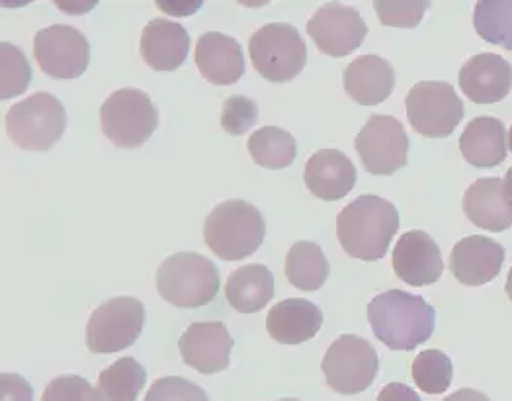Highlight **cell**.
Instances as JSON below:
<instances>
[{
  "instance_id": "obj_1",
  "label": "cell",
  "mask_w": 512,
  "mask_h": 401,
  "mask_svg": "<svg viewBox=\"0 0 512 401\" xmlns=\"http://www.w3.org/2000/svg\"><path fill=\"white\" fill-rule=\"evenodd\" d=\"M368 321L387 349L415 351L432 337L436 313L421 296L389 290L368 304Z\"/></svg>"
},
{
  "instance_id": "obj_2",
  "label": "cell",
  "mask_w": 512,
  "mask_h": 401,
  "mask_svg": "<svg viewBox=\"0 0 512 401\" xmlns=\"http://www.w3.org/2000/svg\"><path fill=\"white\" fill-rule=\"evenodd\" d=\"M397 229V208L374 194L356 198L337 218V237L344 253L366 263L384 259Z\"/></svg>"
},
{
  "instance_id": "obj_3",
  "label": "cell",
  "mask_w": 512,
  "mask_h": 401,
  "mask_svg": "<svg viewBox=\"0 0 512 401\" xmlns=\"http://www.w3.org/2000/svg\"><path fill=\"white\" fill-rule=\"evenodd\" d=\"M266 235L260 210L245 200H227L215 206L204 225V241L215 257L243 261L258 251Z\"/></svg>"
},
{
  "instance_id": "obj_4",
  "label": "cell",
  "mask_w": 512,
  "mask_h": 401,
  "mask_svg": "<svg viewBox=\"0 0 512 401\" xmlns=\"http://www.w3.org/2000/svg\"><path fill=\"white\" fill-rule=\"evenodd\" d=\"M221 286L219 270L198 253H176L157 270V290L174 308L194 310L214 302Z\"/></svg>"
},
{
  "instance_id": "obj_5",
  "label": "cell",
  "mask_w": 512,
  "mask_h": 401,
  "mask_svg": "<svg viewBox=\"0 0 512 401\" xmlns=\"http://www.w3.org/2000/svg\"><path fill=\"white\" fill-rule=\"evenodd\" d=\"M4 126L20 149L49 151L67 130V112L53 94L36 92L6 112Z\"/></svg>"
},
{
  "instance_id": "obj_6",
  "label": "cell",
  "mask_w": 512,
  "mask_h": 401,
  "mask_svg": "<svg viewBox=\"0 0 512 401\" xmlns=\"http://www.w3.org/2000/svg\"><path fill=\"white\" fill-rule=\"evenodd\" d=\"M100 126L116 147L137 149L155 134L159 110L143 90H116L100 108Z\"/></svg>"
},
{
  "instance_id": "obj_7",
  "label": "cell",
  "mask_w": 512,
  "mask_h": 401,
  "mask_svg": "<svg viewBox=\"0 0 512 401\" xmlns=\"http://www.w3.org/2000/svg\"><path fill=\"white\" fill-rule=\"evenodd\" d=\"M249 55L256 71L270 83L294 81L307 63V45L290 24H266L258 28Z\"/></svg>"
},
{
  "instance_id": "obj_8",
  "label": "cell",
  "mask_w": 512,
  "mask_h": 401,
  "mask_svg": "<svg viewBox=\"0 0 512 401\" xmlns=\"http://www.w3.org/2000/svg\"><path fill=\"white\" fill-rule=\"evenodd\" d=\"M145 325V306L137 298H112L98 306L86 323V347L96 355L131 347Z\"/></svg>"
},
{
  "instance_id": "obj_9",
  "label": "cell",
  "mask_w": 512,
  "mask_h": 401,
  "mask_svg": "<svg viewBox=\"0 0 512 401\" xmlns=\"http://www.w3.org/2000/svg\"><path fill=\"white\" fill-rule=\"evenodd\" d=\"M329 388L342 396L366 392L380 370L376 349L362 337L341 335L321 362Z\"/></svg>"
},
{
  "instance_id": "obj_10",
  "label": "cell",
  "mask_w": 512,
  "mask_h": 401,
  "mask_svg": "<svg viewBox=\"0 0 512 401\" xmlns=\"http://www.w3.org/2000/svg\"><path fill=\"white\" fill-rule=\"evenodd\" d=\"M405 106L411 128L425 137H450L464 118V102L444 81L417 83L409 90Z\"/></svg>"
},
{
  "instance_id": "obj_11",
  "label": "cell",
  "mask_w": 512,
  "mask_h": 401,
  "mask_svg": "<svg viewBox=\"0 0 512 401\" xmlns=\"http://www.w3.org/2000/svg\"><path fill=\"white\" fill-rule=\"evenodd\" d=\"M354 147L370 175L389 177L409 161V135L393 116H370L360 134L356 135Z\"/></svg>"
},
{
  "instance_id": "obj_12",
  "label": "cell",
  "mask_w": 512,
  "mask_h": 401,
  "mask_svg": "<svg viewBox=\"0 0 512 401\" xmlns=\"http://www.w3.org/2000/svg\"><path fill=\"white\" fill-rule=\"evenodd\" d=\"M34 57L53 79H79L90 63V44L75 26L55 24L36 34Z\"/></svg>"
},
{
  "instance_id": "obj_13",
  "label": "cell",
  "mask_w": 512,
  "mask_h": 401,
  "mask_svg": "<svg viewBox=\"0 0 512 401\" xmlns=\"http://www.w3.org/2000/svg\"><path fill=\"white\" fill-rule=\"evenodd\" d=\"M307 34L317 49L329 57H346L368 36V26L358 10L339 2L321 6L307 22Z\"/></svg>"
},
{
  "instance_id": "obj_14",
  "label": "cell",
  "mask_w": 512,
  "mask_h": 401,
  "mask_svg": "<svg viewBox=\"0 0 512 401\" xmlns=\"http://www.w3.org/2000/svg\"><path fill=\"white\" fill-rule=\"evenodd\" d=\"M393 272L409 286H430L442 272V253L427 231H407L393 249Z\"/></svg>"
},
{
  "instance_id": "obj_15",
  "label": "cell",
  "mask_w": 512,
  "mask_h": 401,
  "mask_svg": "<svg viewBox=\"0 0 512 401\" xmlns=\"http://www.w3.org/2000/svg\"><path fill=\"white\" fill-rule=\"evenodd\" d=\"M235 341L219 321L192 323L178 341L182 360L200 374H217L229 366Z\"/></svg>"
},
{
  "instance_id": "obj_16",
  "label": "cell",
  "mask_w": 512,
  "mask_h": 401,
  "mask_svg": "<svg viewBox=\"0 0 512 401\" xmlns=\"http://www.w3.org/2000/svg\"><path fill=\"white\" fill-rule=\"evenodd\" d=\"M505 263V247L497 241L470 235L460 239L450 253V270L464 286H483L493 282Z\"/></svg>"
},
{
  "instance_id": "obj_17",
  "label": "cell",
  "mask_w": 512,
  "mask_h": 401,
  "mask_svg": "<svg viewBox=\"0 0 512 401\" xmlns=\"http://www.w3.org/2000/svg\"><path fill=\"white\" fill-rule=\"evenodd\" d=\"M458 83L471 102L497 104L511 92L512 65L495 53H479L464 63Z\"/></svg>"
},
{
  "instance_id": "obj_18",
  "label": "cell",
  "mask_w": 512,
  "mask_h": 401,
  "mask_svg": "<svg viewBox=\"0 0 512 401\" xmlns=\"http://www.w3.org/2000/svg\"><path fill=\"white\" fill-rule=\"evenodd\" d=\"M356 167L339 149H321L305 163L303 180L309 192L325 202H337L356 184Z\"/></svg>"
},
{
  "instance_id": "obj_19",
  "label": "cell",
  "mask_w": 512,
  "mask_h": 401,
  "mask_svg": "<svg viewBox=\"0 0 512 401\" xmlns=\"http://www.w3.org/2000/svg\"><path fill=\"white\" fill-rule=\"evenodd\" d=\"M196 67L212 85H235L245 73L243 47L221 32H208L196 44Z\"/></svg>"
},
{
  "instance_id": "obj_20",
  "label": "cell",
  "mask_w": 512,
  "mask_h": 401,
  "mask_svg": "<svg viewBox=\"0 0 512 401\" xmlns=\"http://www.w3.org/2000/svg\"><path fill=\"white\" fill-rule=\"evenodd\" d=\"M139 51L151 69L171 73L184 65L190 53V34L176 22L155 18L143 28Z\"/></svg>"
},
{
  "instance_id": "obj_21",
  "label": "cell",
  "mask_w": 512,
  "mask_h": 401,
  "mask_svg": "<svg viewBox=\"0 0 512 401\" xmlns=\"http://www.w3.org/2000/svg\"><path fill=\"white\" fill-rule=\"evenodd\" d=\"M344 90L360 106H376L395 89V71L378 55L356 57L344 69Z\"/></svg>"
},
{
  "instance_id": "obj_22",
  "label": "cell",
  "mask_w": 512,
  "mask_h": 401,
  "mask_svg": "<svg viewBox=\"0 0 512 401\" xmlns=\"http://www.w3.org/2000/svg\"><path fill=\"white\" fill-rule=\"evenodd\" d=\"M323 325V312L309 300L290 298L266 315L268 335L282 345H301L313 339Z\"/></svg>"
},
{
  "instance_id": "obj_23",
  "label": "cell",
  "mask_w": 512,
  "mask_h": 401,
  "mask_svg": "<svg viewBox=\"0 0 512 401\" xmlns=\"http://www.w3.org/2000/svg\"><path fill=\"white\" fill-rule=\"evenodd\" d=\"M464 214L473 225L501 233L512 225V208L505 196L503 180H475L464 194Z\"/></svg>"
},
{
  "instance_id": "obj_24",
  "label": "cell",
  "mask_w": 512,
  "mask_h": 401,
  "mask_svg": "<svg viewBox=\"0 0 512 401\" xmlns=\"http://www.w3.org/2000/svg\"><path fill=\"white\" fill-rule=\"evenodd\" d=\"M507 130L501 120L477 116L460 137L462 157L475 169H493L507 159Z\"/></svg>"
},
{
  "instance_id": "obj_25",
  "label": "cell",
  "mask_w": 512,
  "mask_h": 401,
  "mask_svg": "<svg viewBox=\"0 0 512 401\" xmlns=\"http://www.w3.org/2000/svg\"><path fill=\"white\" fill-rule=\"evenodd\" d=\"M225 298L237 312H260L274 298V276L264 265L237 268L227 278Z\"/></svg>"
},
{
  "instance_id": "obj_26",
  "label": "cell",
  "mask_w": 512,
  "mask_h": 401,
  "mask_svg": "<svg viewBox=\"0 0 512 401\" xmlns=\"http://www.w3.org/2000/svg\"><path fill=\"white\" fill-rule=\"evenodd\" d=\"M329 261L323 249L313 241H298L292 245L286 257V278L303 292H315L323 288L329 278Z\"/></svg>"
},
{
  "instance_id": "obj_27",
  "label": "cell",
  "mask_w": 512,
  "mask_h": 401,
  "mask_svg": "<svg viewBox=\"0 0 512 401\" xmlns=\"http://www.w3.org/2000/svg\"><path fill=\"white\" fill-rule=\"evenodd\" d=\"M147 382V370L135 360L124 357L100 372L96 394L100 401H137Z\"/></svg>"
},
{
  "instance_id": "obj_28",
  "label": "cell",
  "mask_w": 512,
  "mask_h": 401,
  "mask_svg": "<svg viewBox=\"0 0 512 401\" xmlns=\"http://www.w3.org/2000/svg\"><path fill=\"white\" fill-rule=\"evenodd\" d=\"M249 153L258 167L288 169L298 157L296 137L276 126H264L249 137Z\"/></svg>"
},
{
  "instance_id": "obj_29",
  "label": "cell",
  "mask_w": 512,
  "mask_h": 401,
  "mask_svg": "<svg viewBox=\"0 0 512 401\" xmlns=\"http://www.w3.org/2000/svg\"><path fill=\"white\" fill-rule=\"evenodd\" d=\"M473 26L481 40L512 51V0H479Z\"/></svg>"
},
{
  "instance_id": "obj_30",
  "label": "cell",
  "mask_w": 512,
  "mask_h": 401,
  "mask_svg": "<svg viewBox=\"0 0 512 401\" xmlns=\"http://www.w3.org/2000/svg\"><path fill=\"white\" fill-rule=\"evenodd\" d=\"M411 370H413V380L419 386V390H423L430 396L444 394L450 388L452 378H454L452 360L438 349H428V351L419 353L413 360Z\"/></svg>"
},
{
  "instance_id": "obj_31",
  "label": "cell",
  "mask_w": 512,
  "mask_h": 401,
  "mask_svg": "<svg viewBox=\"0 0 512 401\" xmlns=\"http://www.w3.org/2000/svg\"><path fill=\"white\" fill-rule=\"evenodd\" d=\"M32 83V67L16 45L0 44V96L2 100L20 96Z\"/></svg>"
},
{
  "instance_id": "obj_32",
  "label": "cell",
  "mask_w": 512,
  "mask_h": 401,
  "mask_svg": "<svg viewBox=\"0 0 512 401\" xmlns=\"http://www.w3.org/2000/svg\"><path fill=\"white\" fill-rule=\"evenodd\" d=\"M378 18L391 28H417L427 12V0H378L374 2Z\"/></svg>"
},
{
  "instance_id": "obj_33",
  "label": "cell",
  "mask_w": 512,
  "mask_h": 401,
  "mask_svg": "<svg viewBox=\"0 0 512 401\" xmlns=\"http://www.w3.org/2000/svg\"><path fill=\"white\" fill-rule=\"evenodd\" d=\"M258 120V106L253 98L247 96H229L223 102L221 128L229 135L247 134Z\"/></svg>"
},
{
  "instance_id": "obj_34",
  "label": "cell",
  "mask_w": 512,
  "mask_h": 401,
  "mask_svg": "<svg viewBox=\"0 0 512 401\" xmlns=\"http://www.w3.org/2000/svg\"><path fill=\"white\" fill-rule=\"evenodd\" d=\"M143 401H210V398L198 384L180 376H167L153 382Z\"/></svg>"
},
{
  "instance_id": "obj_35",
  "label": "cell",
  "mask_w": 512,
  "mask_h": 401,
  "mask_svg": "<svg viewBox=\"0 0 512 401\" xmlns=\"http://www.w3.org/2000/svg\"><path fill=\"white\" fill-rule=\"evenodd\" d=\"M42 401H100L83 376H59L43 390Z\"/></svg>"
},
{
  "instance_id": "obj_36",
  "label": "cell",
  "mask_w": 512,
  "mask_h": 401,
  "mask_svg": "<svg viewBox=\"0 0 512 401\" xmlns=\"http://www.w3.org/2000/svg\"><path fill=\"white\" fill-rule=\"evenodd\" d=\"M0 401H34V388L24 376L4 372L0 376Z\"/></svg>"
},
{
  "instance_id": "obj_37",
  "label": "cell",
  "mask_w": 512,
  "mask_h": 401,
  "mask_svg": "<svg viewBox=\"0 0 512 401\" xmlns=\"http://www.w3.org/2000/svg\"><path fill=\"white\" fill-rule=\"evenodd\" d=\"M376 401H423L419 398V394L413 390V388H409V386H405V384H401V382H391V384H387L384 390L378 394V400Z\"/></svg>"
},
{
  "instance_id": "obj_38",
  "label": "cell",
  "mask_w": 512,
  "mask_h": 401,
  "mask_svg": "<svg viewBox=\"0 0 512 401\" xmlns=\"http://www.w3.org/2000/svg\"><path fill=\"white\" fill-rule=\"evenodd\" d=\"M161 8H163V12H167V14H172V16H184V14H192V12H196L200 6H202V2H186V4H182V2H157Z\"/></svg>"
},
{
  "instance_id": "obj_39",
  "label": "cell",
  "mask_w": 512,
  "mask_h": 401,
  "mask_svg": "<svg viewBox=\"0 0 512 401\" xmlns=\"http://www.w3.org/2000/svg\"><path fill=\"white\" fill-rule=\"evenodd\" d=\"M444 401H491L485 394L477 392V390H470V388H464V390H458L454 392L452 396H448Z\"/></svg>"
},
{
  "instance_id": "obj_40",
  "label": "cell",
  "mask_w": 512,
  "mask_h": 401,
  "mask_svg": "<svg viewBox=\"0 0 512 401\" xmlns=\"http://www.w3.org/2000/svg\"><path fill=\"white\" fill-rule=\"evenodd\" d=\"M503 186H505V196H507V200H509L512 208V169L507 171V175L503 179Z\"/></svg>"
},
{
  "instance_id": "obj_41",
  "label": "cell",
  "mask_w": 512,
  "mask_h": 401,
  "mask_svg": "<svg viewBox=\"0 0 512 401\" xmlns=\"http://www.w3.org/2000/svg\"><path fill=\"white\" fill-rule=\"evenodd\" d=\"M505 290H507V296H509V300L512 302V268L511 272H509V278H507V286H505Z\"/></svg>"
},
{
  "instance_id": "obj_42",
  "label": "cell",
  "mask_w": 512,
  "mask_h": 401,
  "mask_svg": "<svg viewBox=\"0 0 512 401\" xmlns=\"http://www.w3.org/2000/svg\"><path fill=\"white\" fill-rule=\"evenodd\" d=\"M509 147H511V151H512V128H511V132H509Z\"/></svg>"
},
{
  "instance_id": "obj_43",
  "label": "cell",
  "mask_w": 512,
  "mask_h": 401,
  "mask_svg": "<svg viewBox=\"0 0 512 401\" xmlns=\"http://www.w3.org/2000/svg\"><path fill=\"white\" fill-rule=\"evenodd\" d=\"M280 401H299V400H296V398H286V400H280Z\"/></svg>"
}]
</instances>
